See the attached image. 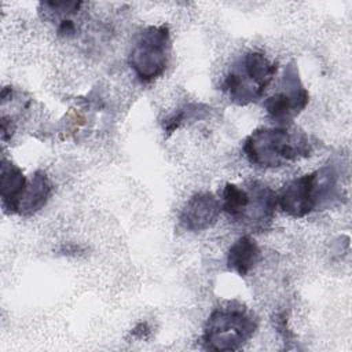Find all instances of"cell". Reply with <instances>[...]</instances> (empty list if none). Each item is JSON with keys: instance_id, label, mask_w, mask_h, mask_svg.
Wrapping results in <instances>:
<instances>
[{"instance_id": "obj_1", "label": "cell", "mask_w": 352, "mask_h": 352, "mask_svg": "<svg viewBox=\"0 0 352 352\" xmlns=\"http://www.w3.org/2000/svg\"><path fill=\"white\" fill-rule=\"evenodd\" d=\"M338 198V175L333 165H324L289 182L276 194V204L287 216L300 219L329 208Z\"/></svg>"}, {"instance_id": "obj_2", "label": "cell", "mask_w": 352, "mask_h": 352, "mask_svg": "<svg viewBox=\"0 0 352 352\" xmlns=\"http://www.w3.org/2000/svg\"><path fill=\"white\" fill-rule=\"evenodd\" d=\"M242 150L258 168H279L311 155L312 147L304 132L287 128H260L246 136Z\"/></svg>"}, {"instance_id": "obj_3", "label": "cell", "mask_w": 352, "mask_h": 352, "mask_svg": "<svg viewBox=\"0 0 352 352\" xmlns=\"http://www.w3.org/2000/svg\"><path fill=\"white\" fill-rule=\"evenodd\" d=\"M257 327L256 316L245 305L232 301L208 316L201 337L202 346L216 352L238 351L254 336Z\"/></svg>"}, {"instance_id": "obj_4", "label": "cell", "mask_w": 352, "mask_h": 352, "mask_svg": "<svg viewBox=\"0 0 352 352\" xmlns=\"http://www.w3.org/2000/svg\"><path fill=\"white\" fill-rule=\"evenodd\" d=\"M276 70V62L270 60L263 52L250 51L231 63L221 88L235 104L256 103L264 96Z\"/></svg>"}, {"instance_id": "obj_5", "label": "cell", "mask_w": 352, "mask_h": 352, "mask_svg": "<svg viewBox=\"0 0 352 352\" xmlns=\"http://www.w3.org/2000/svg\"><path fill=\"white\" fill-rule=\"evenodd\" d=\"M170 51L169 28L166 25L147 26L138 33L128 55V65L139 81L150 82L166 70Z\"/></svg>"}, {"instance_id": "obj_6", "label": "cell", "mask_w": 352, "mask_h": 352, "mask_svg": "<svg viewBox=\"0 0 352 352\" xmlns=\"http://www.w3.org/2000/svg\"><path fill=\"white\" fill-rule=\"evenodd\" d=\"M280 88L282 91L265 99L263 106L274 124L287 128L309 102V94L301 82L294 62L286 65Z\"/></svg>"}, {"instance_id": "obj_7", "label": "cell", "mask_w": 352, "mask_h": 352, "mask_svg": "<svg viewBox=\"0 0 352 352\" xmlns=\"http://www.w3.org/2000/svg\"><path fill=\"white\" fill-rule=\"evenodd\" d=\"M249 202L239 221L242 227L254 232H261L270 227L275 216L276 194L260 182H248Z\"/></svg>"}, {"instance_id": "obj_8", "label": "cell", "mask_w": 352, "mask_h": 352, "mask_svg": "<svg viewBox=\"0 0 352 352\" xmlns=\"http://www.w3.org/2000/svg\"><path fill=\"white\" fill-rule=\"evenodd\" d=\"M220 202L210 192L194 194L183 206L179 221L187 231H204L212 227L220 214Z\"/></svg>"}, {"instance_id": "obj_9", "label": "cell", "mask_w": 352, "mask_h": 352, "mask_svg": "<svg viewBox=\"0 0 352 352\" xmlns=\"http://www.w3.org/2000/svg\"><path fill=\"white\" fill-rule=\"evenodd\" d=\"M26 187L28 179L22 170L14 162L3 157L0 168V197L3 209L7 213H19V205Z\"/></svg>"}, {"instance_id": "obj_10", "label": "cell", "mask_w": 352, "mask_h": 352, "mask_svg": "<svg viewBox=\"0 0 352 352\" xmlns=\"http://www.w3.org/2000/svg\"><path fill=\"white\" fill-rule=\"evenodd\" d=\"M260 260V248L253 238L242 235L238 238L227 253V267L239 276H246Z\"/></svg>"}, {"instance_id": "obj_11", "label": "cell", "mask_w": 352, "mask_h": 352, "mask_svg": "<svg viewBox=\"0 0 352 352\" xmlns=\"http://www.w3.org/2000/svg\"><path fill=\"white\" fill-rule=\"evenodd\" d=\"M52 194V183L44 170H36L28 182L26 191L19 205V213L29 217L41 210Z\"/></svg>"}, {"instance_id": "obj_12", "label": "cell", "mask_w": 352, "mask_h": 352, "mask_svg": "<svg viewBox=\"0 0 352 352\" xmlns=\"http://www.w3.org/2000/svg\"><path fill=\"white\" fill-rule=\"evenodd\" d=\"M205 106L201 104H188L187 107L170 114L165 121H164V131L170 135L173 133L177 128H180L186 121L192 120V118H199L204 117L205 111H208V107L205 110H201Z\"/></svg>"}, {"instance_id": "obj_13", "label": "cell", "mask_w": 352, "mask_h": 352, "mask_svg": "<svg viewBox=\"0 0 352 352\" xmlns=\"http://www.w3.org/2000/svg\"><path fill=\"white\" fill-rule=\"evenodd\" d=\"M148 331H150V329H148L147 323H139V324L133 329L132 334H133V336H136V337H139V338H143V337H144V334H146V333H148Z\"/></svg>"}]
</instances>
